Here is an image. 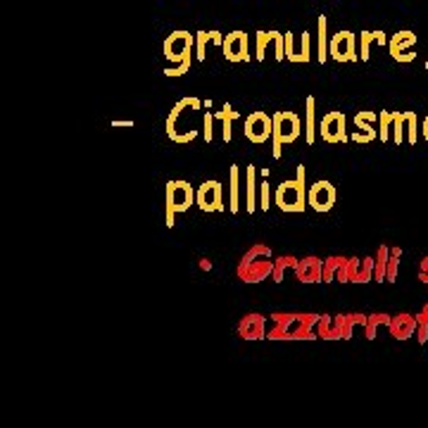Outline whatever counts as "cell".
<instances>
[{
	"instance_id": "obj_29",
	"label": "cell",
	"mask_w": 428,
	"mask_h": 428,
	"mask_svg": "<svg viewBox=\"0 0 428 428\" xmlns=\"http://www.w3.org/2000/svg\"><path fill=\"white\" fill-rule=\"evenodd\" d=\"M238 117H241V114H238V110H234V107H229V105H224V110L214 112V119H219L222 124H224V141H227V143H231V139H234L231 124H234Z\"/></svg>"
},
{
	"instance_id": "obj_4",
	"label": "cell",
	"mask_w": 428,
	"mask_h": 428,
	"mask_svg": "<svg viewBox=\"0 0 428 428\" xmlns=\"http://www.w3.org/2000/svg\"><path fill=\"white\" fill-rule=\"evenodd\" d=\"M164 202H166V227H174V219L181 212H188L191 205L195 202V191L188 181H169L166 184V193H164Z\"/></svg>"
},
{
	"instance_id": "obj_16",
	"label": "cell",
	"mask_w": 428,
	"mask_h": 428,
	"mask_svg": "<svg viewBox=\"0 0 428 428\" xmlns=\"http://www.w3.org/2000/svg\"><path fill=\"white\" fill-rule=\"evenodd\" d=\"M224 57L229 62H250V53H248V34L245 31H231L229 36H224Z\"/></svg>"
},
{
	"instance_id": "obj_26",
	"label": "cell",
	"mask_w": 428,
	"mask_h": 428,
	"mask_svg": "<svg viewBox=\"0 0 428 428\" xmlns=\"http://www.w3.org/2000/svg\"><path fill=\"white\" fill-rule=\"evenodd\" d=\"M347 262V257L343 255H331L324 259V277H322V284H331V281L338 279V274L343 272V267Z\"/></svg>"
},
{
	"instance_id": "obj_28",
	"label": "cell",
	"mask_w": 428,
	"mask_h": 428,
	"mask_svg": "<svg viewBox=\"0 0 428 428\" xmlns=\"http://www.w3.org/2000/svg\"><path fill=\"white\" fill-rule=\"evenodd\" d=\"M317 336L324 340H338V319L331 314H322L317 324Z\"/></svg>"
},
{
	"instance_id": "obj_25",
	"label": "cell",
	"mask_w": 428,
	"mask_h": 428,
	"mask_svg": "<svg viewBox=\"0 0 428 428\" xmlns=\"http://www.w3.org/2000/svg\"><path fill=\"white\" fill-rule=\"evenodd\" d=\"M372 43H379V46H386L388 39L383 31H362L359 34V55H362V62L369 60V50H372Z\"/></svg>"
},
{
	"instance_id": "obj_22",
	"label": "cell",
	"mask_w": 428,
	"mask_h": 428,
	"mask_svg": "<svg viewBox=\"0 0 428 428\" xmlns=\"http://www.w3.org/2000/svg\"><path fill=\"white\" fill-rule=\"evenodd\" d=\"M338 340H350L354 336V329L367 326V317L359 312H350V314H338Z\"/></svg>"
},
{
	"instance_id": "obj_21",
	"label": "cell",
	"mask_w": 428,
	"mask_h": 428,
	"mask_svg": "<svg viewBox=\"0 0 428 428\" xmlns=\"http://www.w3.org/2000/svg\"><path fill=\"white\" fill-rule=\"evenodd\" d=\"M388 329L395 340H407L412 336H417V317L409 314V312H400V314L390 317Z\"/></svg>"
},
{
	"instance_id": "obj_8",
	"label": "cell",
	"mask_w": 428,
	"mask_h": 428,
	"mask_svg": "<svg viewBox=\"0 0 428 428\" xmlns=\"http://www.w3.org/2000/svg\"><path fill=\"white\" fill-rule=\"evenodd\" d=\"M272 134H274V117H269L262 110L248 114V119H245V139L250 143L262 145L272 139Z\"/></svg>"
},
{
	"instance_id": "obj_3",
	"label": "cell",
	"mask_w": 428,
	"mask_h": 428,
	"mask_svg": "<svg viewBox=\"0 0 428 428\" xmlns=\"http://www.w3.org/2000/svg\"><path fill=\"white\" fill-rule=\"evenodd\" d=\"M277 205L284 212H304V202H307V191H304V166H297V176L279 184L274 193Z\"/></svg>"
},
{
	"instance_id": "obj_2",
	"label": "cell",
	"mask_w": 428,
	"mask_h": 428,
	"mask_svg": "<svg viewBox=\"0 0 428 428\" xmlns=\"http://www.w3.org/2000/svg\"><path fill=\"white\" fill-rule=\"evenodd\" d=\"M274 264H277V259H274L269 245L257 243L238 262V279L245 284H259L274 274Z\"/></svg>"
},
{
	"instance_id": "obj_12",
	"label": "cell",
	"mask_w": 428,
	"mask_h": 428,
	"mask_svg": "<svg viewBox=\"0 0 428 428\" xmlns=\"http://www.w3.org/2000/svg\"><path fill=\"white\" fill-rule=\"evenodd\" d=\"M336 198L338 193L331 181H317L307 191V205L312 209H317V212H329V209L336 205Z\"/></svg>"
},
{
	"instance_id": "obj_31",
	"label": "cell",
	"mask_w": 428,
	"mask_h": 428,
	"mask_svg": "<svg viewBox=\"0 0 428 428\" xmlns=\"http://www.w3.org/2000/svg\"><path fill=\"white\" fill-rule=\"evenodd\" d=\"M376 269H374V281H386V272H388V257H390V248L388 245H381L379 250H376Z\"/></svg>"
},
{
	"instance_id": "obj_43",
	"label": "cell",
	"mask_w": 428,
	"mask_h": 428,
	"mask_svg": "<svg viewBox=\"0 0 428 428\" xmlns=\"http://www.w3.org/2000/svg\"><path fill=\"white\" fill-rule=\"evenodd\" d=\"M422 134H424V139L428 141V114H426V119H424V124H422Z\"/></svg>"
},
{
	"instance_id": "obj_35",
	"label": "cell",
	"mask_w": 428,
	"mask_h": 428,
	"mask_svg": "<svg viewBox=\"0 0 428 428\" xmlns=\"http://www.w3.org/2000/svg\"><path fill=\"white\" fill-rule=\"evenodd\" d=\"M277 39V31H257V48H255V57L259 62L264 60V53H267V46L274 43Z\"/></svg>"
},
{
	"instance_id": "obj_37",
	"label": "cell",
	"mask_w": 428,
	"mask_h": 428,
	"mask_svg": "<svg viewBox=\"0 0 428 428\" xmlns=\"http://www.w3.org/2000/svg\"><path fill=\"white\" fill-rule=\"evenodd\" d=\"M379 121H381V141L386 143L390 139V131H393V112L381 110L379 112Z\"/></svg>"
},
{
	"instance_id": "obj_11",
	"label": "cell",
	"mask_w": 428,
	"mask_h": 428,
	"mask_svg": "<svg viewBox=\"0 0 428 428\" xmlns=\"http://www.w3.org/2000/svg\"><path fill=\"white\" fill-rule=\"evenodd\" d=\"M393 141L402 145H417L419 141V119L414 112H393Z\"/></svg>"
},
{
	"instance_id": "obj_27",
	"label": "cell",
	"mask_w": 428,
	"mask_h": 428,
	"mask_svg": "<svg viewBox=\"0 0 428 428\" xmlns=\"http://www.w3.org/2000/svg\"><path fill=\"white\" fill-rule=\"evenodd\" d=\"M329 21H326V17L324 14H319V19H317V34H319V53H317V57H319V62H326L329 60Z\"/></svg>"
},
{
	"instance_id": "obj_36",
	"label": "cell",
	"mask_w": 428,
	"mask_h": 428,
	"mask_svg": "<svg viewBox=\"0 0 428 428\" xmlns=\"http://www.w3.org/2000/svg\"><path fill=\"white\" fill-rule=\"evenodd\" d=\"M207 43H212V34L209 31H198L195 34V55L202 62L207 57Z\"/></svg>"
},
{
	"instance_id": "obj_39",
	"label": "cell",
	"mask_w": 428,
	"mask_h": 428,
	"mask_svg": "<svg viewBox=\"0 0 428 428\" xmlns=\"http://www.w3.org/2000/svg\"><path fill=\"white\" fill-rule=\"evenodd\" d=\"M259 207L269 209L272 207V186H269V179H264L262 184H259Z\"/></svg>"
},
{
	"instance_id": "obj_24",
	"label": "cell",
	"mask_w": 428,
	"mask_h": 428,
	"mask_svg": "<svg viewBox=\"0 0 428 428\" xmlns=\"http://www.w3.org/2000/svg\"><path fill=\"white\" fill-rule=\"evenodd\" d=\"M229 209L231 214L241 209V166L238 164L229 169Z\"/></svg>"
},
{
	"instance_id": "obj_38",
	"label": "cell",
	"mask_w": 428,
	"mask_h": 428,
	"mask_svg": "<svg viewBox=\"0 0 428 428\" xmlns=\"http://www.w3.org/2000/svg\"><path fill=\"white\" fill-rule=\"evenodd\" d=\"M417 340H419V345H424L428 340V314L424 309L417 314Z\"/></svg>"
},
{
	"instance_id": "obj_7",
	"label": "cell",
	"mask_w": 428,
	"mask_h": 428,
	"mask_svg": "<svg viewBox=\"0 0 428 428\" xmlns=\"http://www.w3.org/2000/svg\"><path fill=\"white\" fill-rule=\"evenodd\" d=\"M195 46V39L184 29H179V31H171L169 36L164 39V46H162V53L164 57L169 60L171 64H179L191 57V48Z\"/></svg>"
},
{
	"instance_id": "obj_10",
	"label": "cell",
	"mask_w": 428,
	"mask_h": 428,
	"mask_svg": "<svg viewBox=\"0 0 428 428\" xmlns=\"http://www.w3.org/2000/svg\"><path fill=\"white\" fill-rule=\"evenodd\" d=\"M329 55L336 62H357V36L352 31H338L333 34L329 43Z\"/></svg>"
},
{
	"instance_id": "obj_19",
	"label": "cell",
	"mask_w": 428,
	"mask_h": 428,
	"mask_svg": "<svg viewBox=\"0 0 428 428\" xmlns=\"http://www.w3.org/2000/svg\"><path fill=\"white\" fill-rule=\"evenodd\" d=\"M238 336L243 340H262L267 338V319L257 312H250L245 314L241 322H238Z\"/></svg>"
},
{
	"instance_id": "obj_46",
	"label": "cell",
	"mask_w": 428,
	"mask_h": 428,
	"mask_svg": "<svg viewBox=\"0 0 428 428\" xmlns=\"http://www.w3.org/2000/svg\"><path fill=\"white\" fill-rule=\"evenodd\" d=\"M426 69H428V60H426Z\"/></svg>"
},
{
	"instance_id": "obj_1",
	"label": "cell",
	"mask_w": 428,
	"mask_h": 428,
	"mask_svg": "<svg viewBox=\"0 0 428 428\" xmlns=\"http://www.w3.org/2000/svg\"><path fill=\"white\" fill-rule=\"evenodd\" d=\"M319 317L314 312H274L272 329L267 331L269 340H312L317 336Z\"/></svg>"
},
{
	"instance_id": "obj_41",
	"label": "cell",
	"mask_w": 428,
	"mask_h": 428,
	"mask_svg": "<svg viewBox=\"0 0 428 428\" xmlns=\"http://www.w3.org/2000/svg\"><path fill=\"white\" fill-rule=\"evenodd\" d=\"M186 71H191V57H188V60H184V62H179L176 67L164 69V74L166 76H184Z\"/></svg>"
},
{
	"instance_id": "obj_13",
	"label": "cell",
	"mask_w": 428,
	"mask_h": 428,
	"mask_svg": "<svg viewBox=\"0 0 428 428\" xmlns=\"http://www.w3.org/2000/svg\"><path fill=\"white\" fill-rule=\"evenodd\" d=\"M345 114L340 110H331L324 114L322 126H319V134L326 143H345L347 141V131H345Z\"/></svg>"
},
{
	"instance_id": "obj_44",
	"label": "cell",
	"mask_w": 428,
	"mask_h": 428,
	"mask_svg": "<svg viewBox=\"0 0 428 428\" xmlns=\"http://www.w3.org/2000/svg\"><path fill=\"white\" fill-rule=\"evenodd\" d=\"M112 126H134V121H112Z\"/></svg>"
},
{
	"instance_id": "obj_14",
	"label": "cell",
	"mask_w": 428,
	"mask_h": 428,
	"mask_svg": "<svg viewBox=\"0 0 428 428\" xmlns=\"http://www.w3.org/2000/svg\"><path fill=\"white\" fill-rule=\"evenodd\" d=\"M222 184L219 181H205L198 191H195V205H198L202 212H222L224 205H222Z\"/></svg>"
},
{
	"instance_id": "obj_6",
	"label": "cell",
	"mask_w": 428,
	"mask_h": 428,
	"mask_svg": "<svg viewBox=\"0 0 428 428\" xmlns=\"http://www.w3.org/2000/svg\"><path fill=\"white\" fill-rule=\"evenodd\" d=\"M374 269L376 257H347L336 281L340 284H369V281H374Z\"/></svg>"
},
{
	"instance_id": "obj_5",
	"label": "cell",
	"mask_w": 428,
	"mask_h": 428,
	"mask_svg": "<svg viewBox=\"0 0 428 428\" xmlns=\"http://www.w3.org/2000/svg\"><path fill=\"white\" fill-rule=\"evenodd\" d=\"M302 134V124H300V117L295 112H286L281 110L274 114V134H272V141H274V157H281L284 152V145L293 143L300 139Z\"/></svg>"
},
{
	"instance_id": "obj_15",
	"label": "cell",
	"mask_w": 428,
	"mask_h": 428,
	"mask_svg": "<svg viewBox=\"0 0 428 428\" xmlns=\"http://www.w3.org/2000/svg\"><path fill=\"white\" fill-rule=\"evenodd\" d=\"M412 46H417V34L409 31V29L393 34V39L388 41L390 55H393V60H397V62H414L417 60V53H409Z\"/></svg>"
},
{
	"instance_id": "obj_40",
	"label": "cell",
	"mask_w": 428,
	"mask_h": 428,
	"mask_svg": "<svg viewBox=\"0 0 428 428\" xmlns=\"http://www.w3.org/2000/svg\"><path fill=\"white\" fill-rule=\"evenodd\" d=\"M214 114L212 112H207L205 117H202V124H205V131H202V139H205L207 143H212V139H214V131H212V126H214Z\"/></svg>"
},
{
	"instance_id": "obj_18",
	"label": "cell",
	"mask_w": 428,
	"mask_h": 428,
	"mask_svg": "<svg viewBox=\"0 0 428 428\" xmlns=\"http://www.w3.org/2000/svg\"><path fill=\"white\" fill-rule=\"evenodd\" d=\"M295 277H297V281H300V284H322L324 259H319L317 255H307V257L297 259Z\"/></svg>"
},
{
	"instance_id": "obj_34",
	"label": "cell",
	"mask_w": 428,
	"mask_h": 428,
	"mask_svg": "<svg viewBox=\"0 0 428 428\" xmlns=\"http://www.w3.org/2000/svg\"><path fill=\"white\" fill-rule=\"evenodd\" d=\"M400 257H402V250H400V248H390L388 272H386V281H388V284H395V279H397V267H400Z\"/></svg>"
},
{
	"instance_id": "obj_33",
	"label": "cell",
	"mask_w": 428,
	"mask_h": 428,
	"mask_svg": "<svg viewBox=\"0 0 428 428\" xmlns=\"http://www.w3.org/2000/svg\"><path fill=\"white\" fill-rule=\"evenodd\" d=\"M295 264H297V257H295V255H284V257H279L277 264H274L272 279L277 281V284H281V281L286 279V272H288V269H295Z\"/></svg>"
},
{
	"instance_id": "obj_32",
	"label": "cell",
	"mask_w": 428,
	"mask_h": 428,
	"mask_svg": "<svg viewBox=\"0 0 428 428\" xmlns=\"http://www.w3.org/2000/svg\"><path fill=\"white\" fill-rule=\"evenodd\" d=\"M257 169L252 164H248V212L252 214L255 209L259 207V200H257Z\"/></svg>"
},
{
	"instance_id": "obj_42",
	"label": "cell",
	"mask_w": 428,
	"mask_h": 428,
	"mask_svg": "<svg viewBox=\"0 0 428 428\" xmlns=\"http://www.w3.org/2000/svg\"><path fill=\"white\" fill-rule=\"evenodd\" d=\"M419 281H422V284H428V255L419 262Z\"/></svg>"
},
{
	"instance_id": "obj_17",
	"label": "cell",
	"mask_w": 428,
	"mask_h": 428,
	"mask_svg": "<svg viewBox=\"0 0 428 428\" xmlns=\"http://www.w3.org/2000/svg\"><path fill=\"white\" fill-rule=\"evenodd\" d=\"M312 41H309V34L307 31H302V34H293V31H288L286 34V57L290 62H304L307 64L309 62V57H312Z\"/></svg>"
},
{
	"instance_id": "obj_9",
	"label": "cell",
	"mask_w": 428,
	"mask_h": 428,
	"mask_svg": "<svg viewBox=\"0 0 428 428\" xmlns=\"http://www.w3.org/2000/svg\"><path fill=\"white\" fill-rule=\"evenodd\" d=\"M188 107H191L188 98H181L179 103L171 107V114L166 117V136H169L174 143H191V141L198 139V131H195V129L193 131H186V129L181 126V114H184Z\"/></svg>"
},
{
	"instance_id": "obj_30",
	"label": "cell",
	"mask_w": 428,
	"mask_h": 428,
	"mask_svg": "<svg viewBox=\"0 0 428 428\" xmlns=\"http://www.w3.org/2000/svg\"><path fill=\"white\" fill-rule=\"evenodd\" d=\"M390 324V314L386 312H376V314H369L367 317V326H364V338L367 340H374L376 338V331L381 329V326H388Z\"/></svg>"
},
{
	"instance_id": "obj_45",
	"label": "cell",
	"mask_w": 428,
	"mask_h": 428,
	"mask_svg": "<svg viewBox=\"0 0 428 428\" xmlns=\"http://www.w3.org/2000/svg\"><path fill=\"white\" fill-rule=\"evenodd\" d=\"M200 267H202V269H212V262H207V259H200Z\"/></svg>"
},
{
	"instance_id": "obj_20",
	"label": "cell",
	"mask_w": 428,
	"mask_h": 428,
	"mask_svg": "<svg viewBox=\"0 0 428 428\" xmlns=\"http://www.w3.org/2000/svg\"><path fill=\"white\" fill-rule=\"evenodd\" d=\"M374 121H379V114L372 112V110H362L354 114V126H357V134L352 136V141L357 143H372L376 136V129H374Z\"/></svg>"
},
{
	"instance_id": "obj_23",
	"label": "cell",
	"mask_w": 428,
	"mask_h": 428,
	"mask_svg": "<svg viewBox=\"0 0 428 428\" xmlns=\"http://www.w3.org/2000/svg\"><path fill=\"white\" fill-rule=\"evenodd\" d=\"M304 141H307V145H314V141H317V100H314V96H307V100H304Z\"/></svg>"
}]
</instances>
